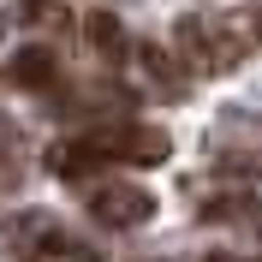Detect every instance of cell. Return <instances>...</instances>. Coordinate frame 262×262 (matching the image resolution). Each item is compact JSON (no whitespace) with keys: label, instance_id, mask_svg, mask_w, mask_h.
<instances>
[{"label":"cell","instance_id":"obj_1","mask_svg":"<svg viewBox=\"0 0 262 262\" xmlns=\"http://www.w3.org/2000/svg\"><path fill=\"white\" fill-rule=\"evenodd\" d=\"M245 48H250V30L232 24V18H179L173 24V54L191 78H227L232 66H245Z\"/></svg>","mask_w":262,"mask_h":262},{"label":"cell","instance_id":"obj_2","mask_svg":"<svg viewBox=\"0 0 262 262\" xmlns=\"http://www.w3.org/2000/svg\"><path fill=\"white\" fill-rule=\"evenodd\" d=\"M101 161H125V167H161L173 155V131L167 125H137V119H119V125H96L90 131Z\"/></svg>","mask_w":262,"mask_h":262},{"label":"cell","instance_id":"obj_3","mask_svg":"<svg viewBox=\"0 0 262 262\" xmlns=\"http://www.w3.org/2000/svg\"><path fill=\"white\" fill-rule=\"evenodd\" d=\"M60 245H66L60 221L42 209H12L0 221V250L12 262H48V256H60Z\"/></svg>","mask_w":262,"mask_h":262},{"label":"cell","instance_id":"obj_4","mask_svg":"<svg viewBox=\"0 0 262 262\" xmlns=\"http://www.w3.org/2000/svg\"><path fill=\"white\" fill-rule=\"evenodd\" d=\"M90 214H96L101 227H114V232H131V227H143V221H155V196L143 185H131V179H101L90 191Z\"/></svg>","mask_w":262,"mask_h":262},{"label":"cell","instance_id":"obj_5","mask_svg":"<svg viewBox=\"0 0 262 262\" xmlns=\"http://www.w3.org/2000/svg\"><path fill=\"white\" fill-rule=\"evenodd\" d=\"M131 60H137V83H143V90H155V96H185L191 72H185L173 54H161L155 42H137V48H131Z\"/></svg>","mask_w":262,"mask_h":262},{"label":"cell","instance_id":"obj_6","mask_svg":"<svg viewBox=\"0 0 262 262\" xmlns=\"http://www.w3.org/2000/svg\"><path fill=\"white\" fill-rule=\"evenodd\" d=\"M42 161H48L54 179H83L90 167H107V161L96 155V143H90V131H83V137H60V143H48Z\"/></svg>","mask_w":262,"mask_h":262},{"label":"cell","instance_id":"obj_7","mask_svg":"<svg viewBox=\"0 0 262 262\" xmlns=\"http://www.w3.org/2000/svg\"><path fill=\"white\" fill-rule=\"evenodd\" d=\"M83 42H90V48H96V54H101L107 66H114L119 54H131V42H125V24H119V18L107 12V6L83 12Z\"/></svg>","mask_w":262,"mask_h":262},{"label":"cell","instance_id":"obj_8","mask_svg":"<svg viewBox=\"0 0 262 262\" xmlns=\"http://www.w3.org/2000/svg\"><path fill=\"white\" fill-rule=\"evenodd\" d=\"M12 83L18 90H54L60 83V60L48 48H18L12 54Z\"/></svg>","mask_w":262,"mask_h":262},{"label":"cell","instance_id":"obj_9","mask_svg":"<svg viewBox=\"0 0 262 262\" xmlns=\"http://www.w3.org/2000/svg\"><path fill=\"white\" fill-rule=\"evenodd\" d=\"M24 185V137L12 119H0V196H12Z\"/></svg>","mask_w":262,"mask_h":262},{"label":"cell","instance_id":"obj_10","mask_svg":"<svg viewBox=\"0 0 262 262\" xmlns=\"http://www.w3.org/2000/svg\"><path fill=\"white\" fill-rule=\"evenodd\" d=\"M250 30H256V36H262V12H250Z\"/></svg>","mask_w":262,"mask_h":262},{"label":"cell","instance_id":"obj_11","mask_svg":"<svg viewBox=\"0 0 262 262\" xmlns=\"http://www.w3.org/2000/svg\"><path fill=\"white\" fill-rule=\"evenodd\" d=\"M203 262H238V256H203Z\"/></svg>","mask_w":262,"mask_h":262},{"label":"cell","instance_id":"obj_12","mask_svg":"<svg viewBox=\"0 0 262 262\" xmlns=\"http://www.w3.org/2000/svg\"><path fill=\"white\" fill-rule=\"evenodd\" d=\"M0 36H6V18H0Z\"/></svg>","mask_w":262,"mask_h":262}]
</instances>
